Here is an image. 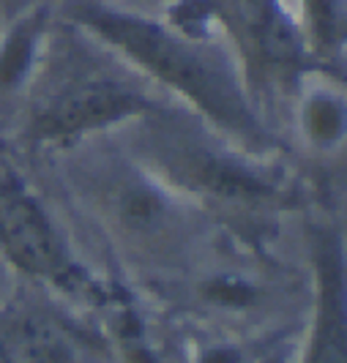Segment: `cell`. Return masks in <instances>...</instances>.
Here are the masks:
<instances>
[{
    "mask_svg": "<svg viewBox=\"0 0 347 363\" xmlns=\"http://www.w3.org/2000/svg\"><path fill=\"white\" fill-rule=\"evenodd\" d=\"M31 162L93 265L140 298L189 271L219 238L214 224L159 181L118 134Z\"/></svg>",
    "mask_w": 347,
    "mask_h": 363,
    "instance_id": "cell-1",
    "label": "cell"
},
{
    "mask_svg": "<svg viewBox=\"0 0 347 363\" xmlns=\"http://www.w3.org/2000/svg\"><path fill=\"white\" fill-rule=\"evenodd\" d=\"M115 134L221 238L238 243L290 246L304 213L342 202L339 175L312 172L295 156L246 150L183 107L145 115Z\"/></svg>",
    "mask_w": 347,
    "mask_h": 363,
    "instance_id": "cell-2",
    "label": "cell"
},
{
    "mask_svg": "<svg viewBox=\"0 0 347 363\" xmlns=\"http://www.w3.org/2000/svg\"><path fill=\"white\" fill-rule=\"evenodd\" d=\"M63 17L241 147L263 156H292L282 131L260 109L236 52L221 36H189L167 19L115 9L104 0H69Z\"/></svg>",
    "mask_w": 347,
    "mask_h": 363,
    "instance_id": "cell-3",
    "label": "cell"
},
{
    "mask_svg": "<svg viewBox=\"0 0 347 363\" xmlns=\"http://www.w3.org/2000/svg\"><path fill=\"white\" fill-rule=\"evenodd\" d=\"M181 107L121 55L66 22L44 50L0 140L25 159L115 134L128 123Z\"/></svg>",
    "mask_w": 347,
    "mask_h": 363,
    "instance_id": "cell-4",
    "label": "cell"
},
{
    "mask_svg": "<svg viewBox=\"0 0 347 363\" xmlns=\"http://www.w3.org/2000/svg\"><path fill=\"white\" fill-rule=\"evenodd\" d=\"M0 273L93 314L101 325L134 292L85 255L72 221L31 159L0 140Z\"/></svg>",
    "mask_w": 347,
    "mask_h": 363,
    "instance_id": "cell-5",
    "label": "cell"
},
{
    "mask_svg": "<svg viewBox=\"0 0 347 363\" xmlns=\"http://www.w3.org/2000/svg\"><path fill=\"white\" fill-rule=\"evenodd\" d=\"M214 9L249 91L282 131V115L295 88L309 74L329 69L314 60L304 33L292 25L279 0H214Z\"/></svg>",
    "mask_w": 347,
    "mask_h": 363,
    "instance_id": "cell-6",
    "label": "cell"
},
{
    "mask_svg": "<svg viewBox=\"0 0 347 363\" xmlns=\"http://www.w3.org/2000/svg\"><path fill=\"white\" fill-rule=\"evenodd\" d=\"M0 363H118L93 314L0 273Z\"/></svg>",
    "mask_w": 347,
    "mask_h": 363,
    "instance_id": "cell-7",
    "label": "cell"
},
{
    "mask_svg": "<svg viewBox=\"0 0 347 363\" xmlns=\"http://www.w3.org/2000/svg\"><path fill=\"white\" fill-rule=\"evenodd\" d=\"M298 246L309 262L314 292L287 363H345V235L339 202H323L301 216Z\"/></svg>",
    "mask_w": 347,
    "mask_h": 363,
    "instance_id": "cell-8",
    "label": "cell"
},
{
    "mask_svg": "<svg viewBox=\"0 0 347 363\" xmlns=\"http://www.w3.org/2000/svg\"><path fill=\"white\" fill-rule=\"evenodd\" d=\"M290 153L312 172L342 175L347 137L345 74L314 72L290 96L282 115Z\"/></svg>",
    "mask_w": 347,
    "mask_h": 363,
    "instance_id": "cell-9",
    "label": "cell"
}]
</instances>
